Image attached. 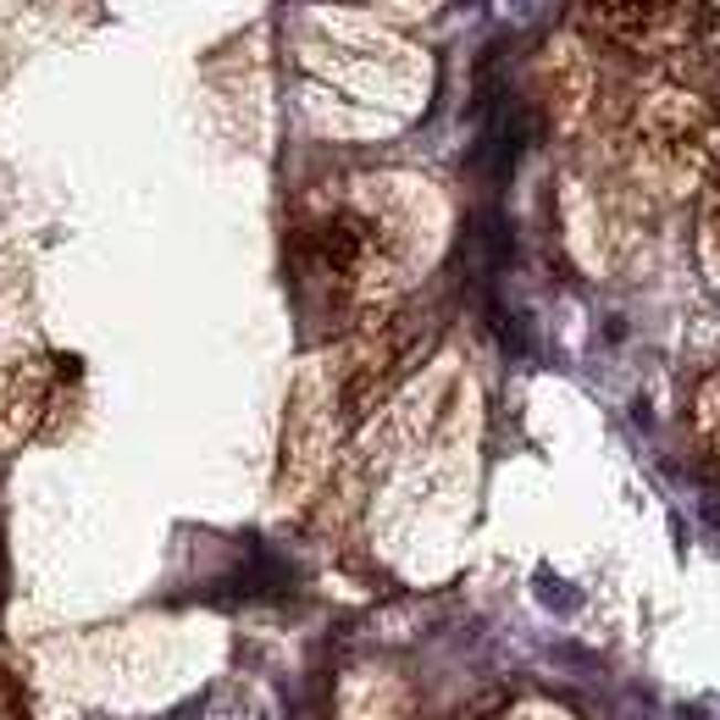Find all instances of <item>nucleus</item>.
<instances>
[{
	"label": "nucleus",
	"instance_id": "f257e3e1",
	"mask_svg": "<svg viewBox=\"0 0 720 720\" xmlns=\"http://www.w3.org/2000/svg\"><path fill=\"white\" fill-rule=\"evenodd\" d=\"M632 139H637V156L654 172V183H665L670 194H692L720 161V117H714V106L703 95H692V89H676V84L643 95Z\"/></svg>",
	"mask_w": 720,
	"mask_h": 720
},
{
	"label": "nucleus",
	"instance_id": "39448f33",
	"mask_svg": "<svg viewBox=\"0 0 720 720\" xmlns=\"http://www.w3.org/2000/svg\"><path fill=\"white\" fill-rule=\"evenodd\" d=\"M709 34H714V56H720V0H709Z\"/></svg>",
	"mask_w": 720,
	"mask_h": 720
},
{
	"label": "nucleus",
	"instance_id": "423d86ee",
	"mask_svg": "<svg viewBox=\"0 0 720 720\" xmlns=\"http://www.w3.org/2000/svg\"><path fill=\"white\" fill-rule=\"evenodd\" d=\"M510 720H560V714H549V709H527V714H510Z\"/></svg>",
	"mask_w": 720,
	"mask_h": 720
},
{
	"label": "nucleus",
	"instance_id": "f03ea898",
	"mask_svg": "<svg viewBox=\"0 0 720 720\" xmlns=\"http://www.w3.org/2000/svg\"><path fill=\"white\" fill-rule=\"evenodd\" d=\"M593 23L632 51H676L698 29L703 0H587Z\"/></svg>",
	"mask_w": 720,
	"mask_h": 720
},
{
	"label": "nucleus",
	"instance_id": "7ed1b4c3",
	"mask_svg": "<svg viewBox=\"0 0 720 720\" xmlns=\"http://www.w3.org/2000/svg\"><path fill=\"white\" fill-rule=\"evenodd\" d=\"M692 427H698V444L709 449V460L720 466V372H709L692 394Z\"/></svg>",
	"mask_w": 720,
	"mask_h": 720
},
{
	"label": "nucleus",
	"instance_id": "20e7f679",
	"mask_svg": "<svg viewBox=\"0 0 720 720\" xmlns=\"http://www.w3.org/2000/svg\"><path fill=\"white\" fill-rule=\"evenodd\" d=\"M698 244H703V266H709V283L720 288V178L709 183L703 194V222H698Z\"/></svg>",
	"mask_w": 720,
	"mask_h": 720
}]
</instances>
